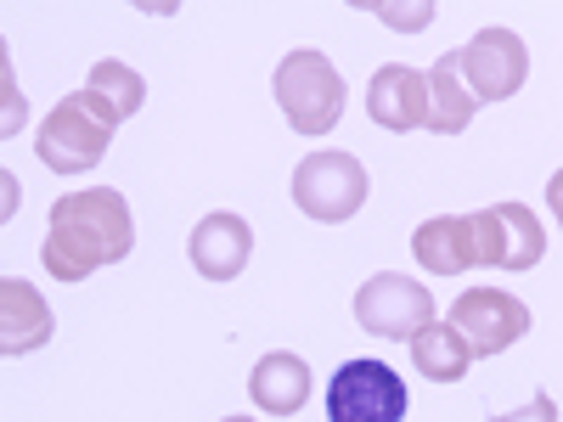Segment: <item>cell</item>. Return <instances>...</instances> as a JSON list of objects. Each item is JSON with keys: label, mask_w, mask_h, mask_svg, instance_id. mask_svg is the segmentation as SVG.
Returning a JSON list of instances; mask_svg holds the SVG:
<instances>
[{"label": "cell", "mask_w": 563, "mask_h": 422, "mask_svg": "<svg viewBox=\"0 0 563 422\" xmlns=\"http://www.w3.org/2000/svg\"><path fill=\"white\" fill-rule=\"evenodd\" d=\"M135 248V220L130 203L113 186H90V192H68L52 203V231H45V270H52L63 288H79L90 270L119 265Z\"/></svg>", "instance_id": "cell-1"}, {"label": "cell", "mask_w": 563, "mask_h": 422, "mask_svg": "<svg viewBox=\"0 0 563 422\" xmlns=\"http://www.w3.org/2000/svg\"><path fill=\"white\" fill-rule=\"evenodd\" d=\"M547 203H552V214H558V225H563V169L547 180Z\"/></svg>", "instance_id": "cell-20"}, {"label": "cell", "mask_w": 563, "mask_h": 422, "mask_svg": "<svg viewBox=\"0 0 563 422\" xmlns=\"http://www.w3.org/2000/svg\"><path fill=\"white\" fill-rule=\"evenodd\" d=\"M411 366L429 384H456V378H467V366H474V349H467V338L456 333L451 321H429L411 338Z\"/></svg>", "instance_id": "cell-15"}, {"label": "cell", "mask_w": 563, "mask_h": 422, "mask_svg": "<svg viewBox=\"0 0 563 422\" xmlns=\"http://www.w3.org/2000/svg\"><path fill=\"white\" fill-rule=\"evenodd\" d=\"M355 321H361V333H372V338L411 344L422 326L434 321V293L422 288V281L400 276V270H378L355 293Z\"/></svg>", "instance_id": "cell-6"}, {"label": "cell", "mask_w": 563, "mask_h": 422, "mask_svg": "<svg viewBox=\"0 0 563 422\" xmlns=\"http://www.w3.org/2000/svg\"><path fill=\"white\" fill-rule=\"evenodd\" d=\"M451 326L467 338L474 360H485V355L512 349V344L530 333V310H525V299H512V293H501V288H467V293L451 304Z\"/></svg>", "instance_id": "cell-10"}, {"label": "cell", "mask_w": 563, "mask_h": 422, "mask_svg": "<svg viewBox=\"0 0 563 422\" xmlns=\"http://www.w3.org/2000/svg\"><path fill=\"white\" fill-rule=\"evenodd\" d=\"M113 130H119V119L90 97V90H74V97H63L52 113H45V124L34 135V153L57 175H85V169H97L108 158Z\"/></svg>", "instance_id": "cell-2"}, {"label": "cell", "mask_w": 563, "mask_h": 422, "mask_svg": "<svg viewBox=\"0 0 563 422\" xmlns=\"http://www.w3.org/2000/svg\"><path fill=\"white\" fill-rule=\"evenodd\" d=\"M429 79H434L440 135H462L467 124H474V113H479L474 90H467V79H462V57H456V52H445V57H440V63L429 68Z\"/></svg>", "instance_id": "cell-17"}, {"label": "cell", "mask_w": 563, "mask_h": 422, "mask_svg": "<svg viewBox=\"0 0 563 422\" xmlns=\"http://www.w3.org/2000/svg\"><path fill=\"white\" fill-rule=\"evenodd\" d=\"M456 57H462V79L474 90V102H507L530 79V45L512 29H479Z\"/></svg>", "instance_id": "cell-8"}, {"label": "cell", "mask_w": 563, "mask_h": 422, "mask_svg": "<svg viewBox=\"0 0 563 422\" xmlns=\"http://www.w3.org/2000/svg\"><path fill=\"white\" fill-rule=\"evenodd\" d=\"M474 231V265H496V270H536L547 254V231L525 203H490L467 214Z\"/></svg>", "instance_id": "cell-7"}, {"label": "cell", "mask_w": 563, "mask_h": 422, "mask_svg": "<svg viewBox=\"0 0 563 422\" xmlns=\"http://www.w3.org/2000/svg\"><path fill=\"white\" fill-rule=\"evenodd\" d=\"M490 422H558V400H552V395H530L519 411H501V417H490Z\"/></svg>", "instance_id": "cell-19"}, {"label": "cell", "mask_w": 563, "mask_h": 422, "mask_svg": "<svg viewBox=\"0 0 563 422\" xmlns=\"http://www.w3.org/2000/svg\"><path fill=\"white\" fill-rule=\"evenodd\" d=\"M85 90H90V97H97L119 124H124L130 113H141V102H147V79H141L130 63H119V57H102L97 68H90Z\"/></svg>", "instance_id": "cell-16"}, {"label": "cell", "mask_w": 563, "mask_h": 422, "mask_svg": "<svg viewBox=\"0 0 563 422\" xmlns=\"http://www.w3.org/2000/svg\"><path fill=\"white\" fill-rule=\"evenodd\" d=\"M366 113L378 130H440V108H434V79L422 68H406V63H384L366 85Z\"/></svg>", "instance_id": "cell-9"}, {"label": "cell", "mask_w": 563, "mask_h": 422, "mask_svg": "<svg viewBox=\"0 0 563 422\" xmlns=\"http://www.w3.org/2000/svg\"><path fill=\"white\" fill-rule=\"evenodd\" d=\"M249 254H254V231L243 214H203L192 225V237H186V259H192V270L203 281H238L249 270Z\"/></svg>", "instance_id": "cell-11"}, {"label": "cell", "mask_w": 563, "mask_h": 422, "mask_svg": "<svg viewBox=\"0 0 563 422\" xmlns=\"http://www.w3.org/2000/svg\"><path fill=\"white\" fill-rule=\"evenodd\" d=\"M411 254L429 276H462L474 270V231H467V214H440L422 220L411 231Z\"/></svg>", "instance_id": "cell-14"}, {"label": "cell", "mask_w": 563, "mask_h": 422, "mask_svg": "<svg viewBox=\"0 0 563 422\" xmlns=\"http://www.w3.org/2000/svg\"><path fill=\"white\" fill-rule=\"evenodd\" d=\"M220 422H254V417H220Z\"/></svg>", "instance_id": "cell-21"}, {"label": "cell", "mask_w": 563, "mask_h": 422, "mask_svg": "<svg viewBox=\"0 0 563 422\" xmlns=\"http://www.w3.org/2000/svg\"><path fill=\"white\" fill-rule=\"evenodd\" d=\"M271 90H276L282 119H288L299 135H327L344 119V79L321 52H310V45H299V52H288L276 63Z\"/></svg>", "instance_id": "cell-3"}, {"label": "cell", "mask_w": 563, "mask_h": 422, "mask_svg": "<svg viewBox=\"0 0 563 422\" xmlns=\"http://www.w3.org/2000/svg\"><path fill=\"white\" fill-rule=\"evenodd\" d=\"M366 192H372V180H366V164L355 153H310L294 169V203H299V214H310L321 225L355 220Z\"/></svg>", "instance_id": "cell-5"}, {"label": "cell", "mask_w": 563, "mask_h": 422, "mask_svg": "<svg viewBox=\"0 0 563 422\" xmlns=\"http://www.w3.org/2000/svg\"><path fill=\"white\" fill-rule=\"evenodd\" d=\"M57 333V315L52 304L40 299V288H29L23 276H7L0 281V349L7 355H34L45 349Z\"/></svg>", "instance_id": "cell-12"}, {"label": "cell", "mask_w": 563, "mask_h": 422, "mask_svg": "<svg viewBox=\"0 0 563 422\" xmlns=\"http://www.w3.org/2000/svg\"><path fill=\"white\" fill-rule=\"evenodd\" d=\"M411 389L389 360H344L327 384V422H406Z\"/></svg>", "instance_id": "cell-4"}, {"label": "cell", "mask_w": 563, "mask_h": 422, "mask_svg": "<svg viewBox=\"0 0 563 422\" xmlns=\"http://www.w3.org/2000/svg\"><path fill=\"white\" fill-rule=\"evenodd\" d=\"M249 395H254V406L265 417H294L310 400V366L299 355H288V349H271L249 371Z\"/></svg>", "instance_id": "cell-13"}, {"label": "cell", "mask_w": 563, "mask_h": 422, "mask_svg": "<svg viewBox=\"0 0 563 422\" xmlns=\"http://www.w3.org/2000/svg\"><path fill=\"white\" fill-rule=\"evenodd\" d=\"M366 12H378L389 29H400V34H417V29H429L434 23V0H411V7H384V0H366Z\"/></svg>", "instance_id": "cell-18"}]
</instances>
